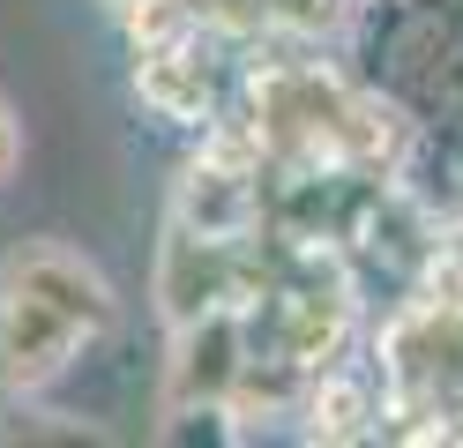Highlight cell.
I'll use <instances>...</instances> for the list:
<instances>
[{"label": "cell", "mask_w": 463, "mask_h": 448, "mask_svg": "<svg viewBox=\"0 0 463 448\" xmlns=\"http://www.w3.org/2000/svg\"><path fill=\"white\" fill-rule=\"evenodd\" d=\"M240 239H217V232H194L172 217L165 247H157V307L172 329L210 307H247V247Z\"/></svg>", "instance_id": "obj_1"}, {"label": "cell", "mask_w": 463, "mask_h": 448, "mask_svg": "<svg viewBox=\"0 0 463 448\" xmlns=\"http://www.w3.org/2000/svg\"><path fill=\"white\" fill-rule=\"evenodd\" d=\"M247 367V314L240 307H210L172 329V358H165V411L180 404H224L232 381Z\"/></svg>", "instance_id": "obj_2"}, {"label": "cell", "mask_w": 463, "mask_h": 448, "mask_svg": "<svg viewBox=\"0 0 463 448\" xmlns=\"http://www.w3.org/2000/svg\"><path fill=\"white\" fill-rule=\"evenodd\" d=\"M0 284H15V291L45 299V307H52V314H68L82 337H105V329H112V314H120L112 284H105L82 254L52 247V239H23V247L8 254V269H0Z\"/></svg>", "instance_id": "obj_3"}, {"label": "cell", "mask_w": 463, "mask_h": 448, "mask_svg": "<svg viewBox=\"0 0 463 448\" xmlns=\"http://www.w3.org/2000/svg\"><path fill=\"white\" fill-rule=\"evenodd\" d=\"M90 344L68 314H52L45 299L31 291H15V284H0V381L8 388H45V381H61L75 367V351Z\"/></svg>", "instance_id": "obj_4"}, {"label": "cell", "mask_w": 463, "mask_h": 448, "mask_svg": "<svg viewBox=\"0 0 463 448\" xmlns=\"http://www.w3.org/2000/svg\"><path fill=\"white\" fill-rule=\"evenodd\" d=\"M135 98L172 128H210L217 119V68L202 52V30L135 45Z\"/></svg>", "instance_id": "obj_5"}, {"label": "cell", "mask_w": 463, "mask_h": 448, "mask_svg": "<svg viewBox=\"0 0 463 448\" xmlns=\"http://www.w3.org/2000/svg\"><path fill=\"white\" fill-rule=\"evenodd\" d=\"M299 418H307V441H366V434H382V396H373L366 374H352L336 358V367L307 381Z\"/></svg>", "instance_id": "obj_6"}, {"label": "cell", "mask_w": 463, "mask_h": 448, "mask_svg": "<svg viewBox=\"0 0 463 448\" xmlns=\"http://www.w3.org/2000/svg\"><path fill=\"white\" fill-rule=\"evenodd\" d=\"M426 299H441V307H463V232L426 239Z\"/></svg>", "instance_id": "obj_7"}, {"label": "cell", "mask_w": 463, "mask_h": 448, "mask_svg": "<svg viewBox=\"0 0 463 448\" xmlns=\"http://www.w3.org/2000/svg\"><path fill=\"white\" fill-rule=\"evenodd\" d=\"M15 157H23V135H15V112H8V98H0V179L15 172Z\"/></svg>", "instance_id": "obj_8"}]
</instances>
